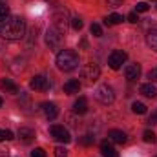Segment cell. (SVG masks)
Wrapping results in <instances>:
<instances>
[{"mask_svg": "<svg viewBox=\"0 0 157 157\" xmlns=\"http://www.w3.org/2000/svg\"><path fill=\"white\" fill-rule=\"evenodd\" d=\"M18 139H20V143H24V144H29L33 139H35V132L31 130V128H18Z\"/></svg>", "mask_w": 157, "mask_h": 157, "instance_id": "cell-11", "label": "cell"}, {"mask_svg": "<svg viewBox=\"0 0 157 157\" xmlns=\"http://www.w3.org/2000/svg\"><path fill=\"white\" fill-rule=\"evenodd\" d=\"M95 99L101 102V104H112L113 102V99H115V93H113V90L108 86V84H102V86H99L97 90H95Z\"/></svg>", "mask_w": 157, "mask_h": 157, "instance_id": "cell-3", "label": "cell"}, {"mask_svg": "<svg viewBox=\"0 0 157 157\" xmlns=\"http://www.w3.org/2000/svg\"><path fill=\"white\" fill-rule=\"evenodd\" d=\"M139 75H141V68H139V64H130V66L124 68V77L128 78V80H137Z\"/></svg>", "mask_w": 157, "mask_h": 157, "instance_id": "cell-12", "label": "cell"}, {"mask_svg": "<svg viewBox=\"0 0 157 157\" xmlns=\"http://www.w3.org/2000/svg\"><path fill=\"white\" fill-rule=\"evenodd\" d=\"M0 106H2V97H0Z\"/></svg>", "mask_w": 157, "mask_h": 157, "instance_id": "cell-35", "label": "cell"}, {"mask_svg": "<svg viewBox=\"0 0 157 157\" xmlns=\"http://www.w3.org/2000/svg\"><path fill=\"white\" fill-rule=\"evenodd\" d=\"M148 9H150V6H148L146 2H139V4L135 6V11H137V13H146Z\"/></svg>", "mask_w": 157, "mask_h": 157, "instance_id": "cell-26", "label": "cell"}, {"mask_svg": "<svg viewBox=\"0 0 157 157\" xmlns=\"http://www.w3.org/2000/svg\"><path fill=\"white\" fill-rule=\"evenodd\" d=\"M106 2H108L112 7H117V6H121V4H122V0H106Z\"/></svg>", "mask_w": 157, "mask_h": 157, "instance_id": "cell-33", "label": "cell"}, {"mask_svg": "<svg viewBox=\"0 0 157 157\" xmlns=\"http://www.w3.org/2000/svg\"><path fill=\"white\" fill-rule=\"evenodd\" d=\"M71 28H73L75 31H80V29H82V20H80L78 17L71 18Z\"/></svg>", "mask_w": 157, "mask_h": 157, "instance_id": "cell-27", "label": "cell"}, {"mask_svg": "<svg viewBox=\"0 0 157 157\" xmlns=\"http://www.w3.org/2000/svg\"><path fill=\"white\" fill-rule=\"evenodd\" d=\"M93 141H95V139H93L91 135H84L80 143H82V144H86V146H90V144H93Z\"/></svg>", "mask_w": 157, "mask_h": 157, "instance_id": "cell-30", "label": "cell"}, {"mask_svg": "<svg viewBox=\"0 0 157 157\" xmlns=\"http://www.w3.org/2000/svg\"><path fill=\"white\" fill-rule=\"evenodd\" d=\"M82 77L88 78L90 82H95L97 78L101 77V68H99L95 62H90V64H86V66L82 68Z\"/></svg>", "mask_w": 157, "mask_h": 157, "instance_id": "cell-6", "label": "cell"}, {"mask_svg": "<svg viewBox=\"0 0 157 157\" xmlns=\"http://www.w3.org/2000/svg\"><path fill=\"white\" fill-rule=\"evenodd\" d=\"M49 133H51V137H53L55 141H59V143L68 144V143L71 141L70 132H68L64 126H60V124H53V126H49Z\"/></svg>", "mask_w": 157, "mask_h": 157, "instance_id": "cell-4", "label": "cell"}, {"mask_svg": "<svg viewBox=\"0 0 157 157\" xmlns=\"http://www.w3.org/2000/svg\"><path fill=\"white\" fill-rule=\"evenodd\" d=\"M40 110H42L44 117L49 119V121L57 119V115H59V108H57V104H53V102H42Z\"/></svg>", "mask_w": 157, "mask_h": 157, "instance_id": "cell-9", "label": "cell"}, {"mask_svg": "<svg viewBox=\"0 0 157 157\" xmlns=\"http://www.w3.org/2000/svg\"><path fill=\"white\" fill-rule=\"evenodd\" d=\"M53 20H55V28H57L60 33H64V29H66V18H64V15H62V13H57V15L53 17Z\"/></svg>", "mask_w": 157, "mask_h": 157, "instance_id": "cell-19", "label": "cell"}, {"mask_svg": "<svg viewBox=\"0 0 157 157\" xmlns=\"http://www.w3.org/2000/svg\"><path fill=\"white\" fill-rule=\"evenodd\" d=\"M90 33H91L93 37H102V28H101L99 24H91V26H90Z\"/></svg>", "mask_w": 157, "mask_h": 157, "instance_id": "cell-25", "label": "cell"}, {"mask_svg": "<svg viewBox=\"0 0 157 157\" xmlns=\"http://www.w3.org/2000/svg\"><path fill=\"white\" fill-rule=\"evenodd\" d=\"M146 44H148L154 51H157V28H152V29L146 33Z\"/></svg>", "mask_w": 157, "mask_h": 157, "instance_id": "cell-17", "label": "cell"}, {"mask_svg": "<svg viewBox=\"0 0 157 157\" xmlns=\"http://www.w3.org/2000/svg\"><path fill=\"white\" fill-rule=\"evenodd\" d=\"M55 157H68V150L62 148V146H57L55 148Z\"/></svg>", "mask_w": 157, "mask_h": 157, "instance_id": "cell-28", "label": "cell"}, {"mask_svg": "<svg viewBox=\"0 0 157 157\" xmlns=\"http://www.w3.org/2000/svg\"><path fill=\"white\" fill-rule=\"evenodd\" d=\"M26 33V22L20 17H11L0 24V37L7 40H18Z\"/></svg>", "mask_w": 157, "mask_h": 157, "instance_id": "cell-1", "label": "cell"}, {"mask_svg": "<svg viewBox=\"0 0 157 157\" xmlns=\"http://www.w3.org/2000/svg\"><path fill=\"white\" fill-rule=\"evenodd\" d=\"M7 17H9V7H7L6 4H2V2H0V22L7 20Z\"/></svg>", "mask_w": 157, "mask_h": 157, "instance_id": "cell-24", "label": "cell"}, {"mask_svg": "<svg viewBox=\"0 0 157 157\" xmlns=\"http://www.w3.org/2000/svg\"><path fill=\"white\" fill-rule=\"evenodd\" d=\"M73 112L78 113V115H84V113L88 112V101H86L84 97H78L77 101H75V104H73Z\"/></svg>", "mask_w": 157, "mask_h": 157, "instance_id": "cell-14", "label": "cell"}, {"mask_svg": "<svg viewBox=\"0 0 157 157\" xmlns=\"http://www.w3.org/2000/svg\"><path fill=\"white\" fill-rule=\"evenodd\" d=\"M137 20H139V17H137V13H135V11H133V13H130V15H128V22H132V24H135V22H137Z\"/></svg>", "mask_w": 157, "mask_h": 157, "instance_id": "cell-32", "label": "cell"}, {"mask_svg": "<svg viewBox=\"0 0 157 157\" xmlns=\"http://www.w3.org/2000/svg\"><path fill=\"white\" fill-rule=\"evenodd\" d=\"M15 139V133L11 130H0V141H11Z\"/></svg>", "mask_w": 157, "mask_h": 157, "instance_id": "cell-23", "label": "cell"}, {"mask_svg": "<svg viewBox=\"0 0 157 157\" xmlns=\"http://www.w3.org/2000/svg\"><path fill=\"white\" fill-rule=\"evenodd\" d=\"M122 20H124L122 15H119V13H112L110 17L104 18V24H106V26H115V24H121Z\"/></svg>", "mask_w": 157, "mask_h": 157, "instance_id": "cell-20", "label": "cell"}, {"mask_svg": "<svg viewBox=\"0 0 157 157\" xmlns=\"http://www.w3.org/2000/svg\"><path fill=\"white\" fill-rule=\"evenodd\" d=\"M108 141H112L115 144H124L128 141V135L122 130H110L108 132Z\"/></svg>", "mask_w": 157, "mask_h": 157, "instance_id": "cell-10", "label": "cell"}, {"mask_svg": "<svg viewBox=\"0 0 157 157\" xmlns=\"http://www.w3.org/2000/svg\"><path fill=\"white\" fill-rule=\"evenodd\" d=\"M78 66V55L73 49H62L57 55V68L60 71H73Z\"/></svg>", "mask_w": 157, "mask_h": 157, "instance_id": "cell-2", "label": "cell"}, {"mask_svg": "<svg viewBox=\"0 0 157 157\" xmlns=\"http://www.w3.org/2000/svg\"><path fill=\"white\" fill-rule=\"evenodd\" d=\"M0 88L2 90H6V93H18V86L13 82V80H9V78H2L0 80Z\"/></svg>", "mask_w": 157, "mask_h": 157, "instance_id": "cell-13", "label": "cell"}, {"mask_svg": "<svg viewBox=\"0 0 157 157\" xmlns=\"http://www.w3.org/2000/svg\"><path fill=\"white\" fill-rule=\"evenodd\" d=\"M29 86H31V90H37V91H46V90H49V78L46 77V75H35V77L31 78V82H29Z\"/></svg>", "mask_w": 157, "mask_h": 157, "instance_id": "cell-7", "label": "cell"}, {"mask_svg": "<svg viewBox=\"0 0 157 157\" xmlns=\"http://www.w3.org/2000/svg\"><path fill=\"white\" fill-rule=\"evenodd\" d=\"M59 42H60V31H59L57 28H49V29L46 31V44H48L49 48H57Z\"/></svg>", "mask_w": 157, "mask_h": 157, "instance_id": "cell-8", "label": "cell"}, {"mask_svg": "<svg viewBox=\"0 0 157 157\" xmlns=\"http://www.w3.org/2000/svg\"><path fill=\"white\" fill-rule=\"evenodd\" d=\"M143 139H144V143H152V144H154V143H155V141H157L155 133H154L152 130H146V132L143 133Z\"/></svg>", "mask_w": 157, "mask_h": 157, "instance_id": "cell-22", "label": "cell"}, {"mask_svg": "<svg viewBox=\"0 0 157 157\" xmlns=\"http://www.w3.org/2000/svg\"><path fill=\"white\" fill-rule=\"evenodd\" d=\"M101 154H102V157H119L117 152H115V148H113L108 141L101 143Z\"/></svg>", "mask_w": 157, "mask_h": 157, "instance_id": "cell-15", "label": "cell"}, {"mask_svg": "<svg viewBox=\"0 0 157 157\" xmlns=\"http://www.w3.org/2000/svg\"><path fill=\"white\" fill-rule=\"evenodd\" d=\"M31 157H46V152H44L42 148H35V150L31 152Z\"/></svg>", "mask_w": 157, "mask_h": 157, "instance_id": "cell-31", "label": "cell"}, {"mask_svg": "<svg viewBox=\"0 0 157 157\" xmlns=\"http://www.w3.org/2000/svg\"><path fill=\"white\" fill-rule=\"evenodd\" d=\"M141 93L144 95V97H150V99H154L157 95V90H155V86L150 82V84H143L141 86Z\"/></svg>", "mask_w": 157, "mask_h": 157, "instance_id": "cell-18", "label": "cell"}, {"mask_svg": "<svg viewBox=\"0 0 157 157\" xmlns=\"http://www.w3.org/2000/svg\"><path fill=\"white\" fill-rule=\"evenodd\" d=\"M126 59H128V55H126L124 51L115 49V51H112V55L108 57V64H110L112 70H119V68L126 62Z\"/></svg>", "mask_w": 157, "mask_h": 157, "instance_id": "cell-5", "label": "cell"}, {"mask_svg": "<svg viewBox=\"0 0 157 157\" xmlns=\"http://www.w3.org/2000/svg\"><path fill=\"white\" fill-rule=\"evenodd\" d=\"M132 112H133V113H137V115H144V113H146V104H143V102H137V101H135V102L132 104Z\"/></svg>", "mask_w": 157, "mask_h": 157, "instance_id": "cell-21", "label": "cell"}, {"mask_svg": "<svg viewBox=\"0 0 157 157\" xmlns=\"http://www.w3.org/2000/svg\"><path fill=\"white\" fill-rule=\"evenodd\" d=\"M7 154H9V150H7V148H2V146H0V157H7Z\"/></svg>", "mask_w": 157, "mask_h": 157, "instance_id": "cell-34", "label": "cell"}, {"mask_svg": "<svg viewBox=\"0 0 157 157\" xmlns=\"http://www.w3.org/2000/svg\"><path fill=\"white\" fill-rule=\"evenodd\" d=\"M78 91H80V82L78 80H68L64 84V93L73 95V93H78Z\"/></svg>", "mask_w": 157, "mask_h": 157, "instance_id": "cell-16", "label": "cell"}, {"mask_svg": "<svg viewBox=\"0 0 157 157\" xmlns=\"http://www.w3.org/2000/svg\"><path fill=\"white\" fill-rule=\"evenodd\" d=\"M148 78H150V82H157V68H152L148 71Z\"/></svg>", "mask_w": 157, "mask_h": 157, "instance_id": "cell-29", "label": "cell"}]
</instances>
